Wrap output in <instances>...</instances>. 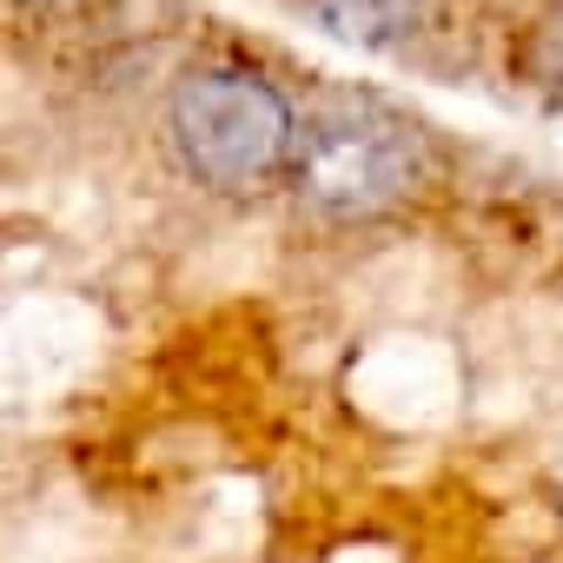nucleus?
<instances>
[{
	"label": "nucleus",
	"mask_w": 563,
	"mask_h": 563,
	"mask_svg": "<svg viewBox=\"0 0 563 563\" xmlns=\"http://www.w3.org/2000/svg\"><path fill=\"white\" fill-rule=\"evenodd\" d=\"M306 140L299 100L252 60H199L166 93V146L212 199H258L292 186Z\"/></svg>",
	"instance_id": "1"
},
{
	"label": "nucleus",
	"mask_w": 563,
	"mask_h": 563,
	"mask_svg": "<svg viewBox=\"0 0 563 563\" xmlns=\"http://www.w3.org/2000/svg\"><path fill=\"white\" fill-rule=\"evenodd\" d=\"M424 179H431L424 126L405 120L398 107L365 100V93H325L319 107H306L292 192L312 212L339 225H365V219L411 206Z\"/></svg>",
	"instance_id": "2"
},
{
	"label": "nucleus",
	"mask_w": 563,
	"mask_h": 563,
	"mask_svg": "<svg viewBox=\"0 0 563 563\" xmlns=\"http://www.w3.org/2000/svg\"><path fill=\"white\" fill-rule=\"evenodd\" d=\"M312 21L352 47H398L418 34L424 0H306Z\"/></svg>",
	"instance_id": "3"
},
{
	"label": "nucleus",
	"mask_w": 563,
	"mask_h": 563,
	"mask_svg": "<svg viewBox=\"0 0 563 563\" xmlns=\"http://www.w3.org/2000/svg\"><path fill=\"white\" fill-rule=\"evenodd\" d=\"M47 8H74V0H47Z\"/></svg>",
	"instance_id": "4"
}]
</instances>
